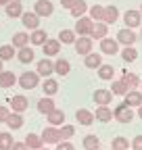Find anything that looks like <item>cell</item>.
Here are the masks:
<instances>
[{"label": "cell", "instance_id": "cell-1", "mask_svg": "<svg viewBox=\"0 0 142 150\" xmlns=\"http://www.w3.org/2000/svg\"><path fill=\"white\" fill-rule=\"evenodd\" d=\"M17 83L21 86V90H33L40 86V75L36 71H25L17 77Z\"/></svg>", "mask_w": 142, "mask_h": 150}, {"label": "cell", "instance_id": "cell-29", "mask_svg": "<svg viewBox=\"0 0 142 150\" xmlns=\"http://www.w3.org/2000/svg\"><path fill=\"white\" fill-rule=\"evenodd\" d=\"M36 106H38V112H42V115H48V112H50L52 108H57L55 100H52L50 96H44V98H40Z\"/></svg>", "mask_w": 142, "mask_h": 150}, {"label": "cell", "instance_id": "cell-11", "mask_svg": "<svg viewBox=\"0 0 142 150\" xmlns=\"http://www.w3.org/2000/svg\"><path fill=\"white\" fill-rule=\"evenodd\" d=\"M61 42L57 40V38H48V40L42 44V52H44V56H57L59 52H61Z\"/></svg>", "mask_w": 142, "mask_h": 150}, {"label": "cell", "instance_id": "cell-32", "mask_svg": "<svg viewBox=\"0 0 142 150\" xmlns=\"http://www.w3.org/2000/svg\"><path fill=\"white\" fill-rule=\"evenodd\" d=\"M119 19V11L117 6H104V15H102V23L107 25H113L115 21Z\"/></svg>", "mask_w": 142, "mask_h": 150}, {"label": "cell", "instance_id": "cell-51", "mask_svg": "<svg viewBox=\"0 0 142 150\" xmlns=\"http://www.w3.org/2000/svg\"><path fill=\"white\" fill-rule=\"evenodd\" d=\"M0 71H4V63L2 61H0Z\"/></svg>", "mask_w": 142, "mask_h": 150}, {"label": "cell", "instance_id": "cell-40", "mask_svg": "<svg viewBox=\"0 0 142 150\" xmlns=\"http://www.w3.org/2000/svg\"><path fill=\"white\" fill-rule=\"evenodd\" d=\"M102 15H104V6H100V4H94V6L88 8V17H90L94 23L96 21H102Z\"/></svg>", "mask_w": 142, "mask_h": 150}, {"label": "cell", "instance_id": "cell-28", "mask_svg": "<svg viewBox=\"0 0 142 150\" xmlns=\"http://www.w3.org/2000/svg\"><path fill=\"white\" fill-rule=\"evenodd\" d=\"M4 11H6V15H9V19H19L25 11H23V4L21 2H9L6 6H4Z\"/></svg>", "mask_w": 142, "mask_h": 150}, {"label": "cell", "instance_id": "cell-21", "mask_svg": "<svg viewBox=\"0 0 142 150\" xmlns=\"http://www.w3.org/2000/svg\"><path fill=\"white\" fill-rule=\"evenodd\" d=\"M111 119H113V108H109V106H98V108H94V121L109 123Z\"/></svg>", "mask_w": 142, "mask_h": 150}, {"label": "cell", "instance_id": "cell-55", "mask_svg": "<svg viewBox=\"0 0 142 150\" xmlns=\"http://www.w3.org/2000/svg\"><path fill=\"white\" fill-rule=\"evenodd\" d=\"M40 150H50V148H44V146H42V148H40Z\"/></svg>", "mask_w": 142, "mask_h": 150}, {"label": "cell", "instance_id": "cell-24", "mask_svg": "<svg viewBox=\"0 0 142 150\" xmlns=\"http://www.w3.org/2000/svg\"><path fill=\"white\" fill-rule=\"evenodd\" d=\"M15 83H17V75H15L13 71H0V88L9 90V88H13Z\"/></svg>", "mask_w": 142, "mask_h": 150}, {"label": "cell", "instance_id": "cell-42", "mask_svg": "<svg viewBox=\"0 0 142 150\" xmlns=\"http://www.w3.org/2000/svg\"><path fill=\"white\" fill-rule=\"evenodd\" d=\"M128 148H130V140H128V138H123V136L113 138V142H111V150H128Z\"/></svg>", "mask_w": 142, "mask_h": 150}, {"label": "cell", "instance_id": "cell-43", "mask_svg": "<svg viewBox=\"0 0 142 150\" xmlns=\"http://www.w3.org/2000/svg\"><path fill=\"white\" fill-rule=\"evenodd\" d=\"M111 92H113V96H126L130 90H128V86L123 83L121 79H117V81H113V83H111Z\"/></svg>", "mask_w": 142, "mask_h": 150}, {"label": "cell", "instance_id": "cell-14", "mask_svg": "<svg viewBox=\"0 0 142 150\" xmlns=\"http://www.w3.org/2000/svg\"><path fill=\"white\" fill-rule=\"evenodd\" d=\"M107 31H109V25L107 23H102V21H96V23H92V29H90V35L94 42H100L102 38H107Z\"/></svg>", "mask_w": 142, "mask_h": 150}, {"label": "cell", "instance_id": "cell-13", "mask_svg": "<svg viewBox=\"0 0 142 150\" xmlns=\"http://www.w3.org/2000/svg\"><path fill=\"white\" fill-rule=\"evenodd\" d=\"M75 21H77V25H75V35H88V33H90V29H92V19L90 17H88V15H84V17H80V19H75Z\"/></svg>", "mask_w": 142, "mask_h": 150}, {"label": "cell", "instance_id": "cell-45", "mask_svg": "<svg viewBox=\"0 0 142 150\" xmlns=\"http://www.w3.org/2000/svg\"><path fill=\"white\" fill-rule=\"evenodd\" d=\"M11 108L9 106H0V123H6V119H9V115H11Z\"/></svg>", "mask_w": 142, "mask_h": 150}, {"label": "cell", "instance_id": "cell-22", "mask_svg": "<svg viewBox=\"0 0 142 150\" xmlns=\"http://www.w3.org/2000/svg\"><path fill=\"white\" fill-rule=\"evenodd\" d=\"M42 92H44V96H55V94L59 92V81L55 77H46L44 83H42Z\"/></svg>", "mask_w": 142, "mask_h": 150}, {"label": "cell", "instance_id": "cell-36", "mask_svg": "<svg viewBox=\"0 0 142 150\" xmlns=\"http://www.w3.org/2000/svg\"><path fill=\"white\" fill-rule=\"evenodd\" d=\"M82 144H84V150H100V140L94 134H88Z\"/></svg>", "mask_w": 142, "mask_h": 150}, {"label": "cell", "instance_id": "cell-4", "mask_svg": "<svg viewBox=\"0 0 142 150\" xmlns=\"http://www.w3.org/2000/svg\"><path fill=\"white\" fill-rule=\"evenodd\" d=\"M117 44L119 46H134L136 44V40H138V35H136V31L134 29H130V27H123V29H119L117 31Z\"/></svg>", "mask_w": 142, "mask_h": 150}, {"label": "cell", "instance_id": "cell-46", "mask_svg": "<svg viewBox=\"0 0 142 150\" xmlns=\"http://www.w3.org/2000/svg\"><path fill=\"white\" fill-rule=\"evenodd\" d=\"M55 150H75V146H73V144H71L69 140H65V142H59Z\"/></svg>", "mask_w": 142, "mask_h": 150}, {"label": "cell", "instance_id": "cell-3", "mask_svg": "<svg viewBox=\"0 0 142 150\" xmlns=\"http://www.w3.org/2000/svg\"><path fill=\"white\" fill-rule=\"evenodd\" d=\"M73 46H75V52H77V54L86 56V54H90V52H92L94 40H92L90 35H77V38H75V42H73Z\"/></svg>", "mask_w": 142, "mask_h": 150}, {"label": "cell", "instance_id": "cell-10", "mask_svg": "<svg viewBox=\"0 0 142 150\" xmlns=\"http://www.w3.org/2000/svg\"><path fill=\"white\" fill-rule=\"evenodd\" d=\"M123 23H126L130 29L140 27V23H142V15H140V11H136V8L126 11V15H123Z\"/></svg>", "mask_w": 142, "mask_h": 150}, {"label": "cell", "instance_id": "cell-56", "mask_svg": "<svg viewBox=\"0 0 142 150\" xmlns=\"http://www.w3.org/2000/svg\"><path fill=\"white\" fill-rule=\"evenodd\" d=\"M140 15H142V4H140Z\"/></svg>", "mask_w": 142, "mask_h": 150}, {"label": "cell", "instance_id": "cell-41", "mask_svg": "<svg viewBox=\"0 0 142 150\" xmlns=\"http://www.w3.org/2000/svg\"><path fill=\"white\" fill-rule=\"evenodd\" d=\"M73 134H75V127H73V125H67V123H63V125L59 127V136H61V142H65V140H71V138H73Z\"/></svg>", "mask_w": 142, "mask_h": 150}, {"label": "cell", "instance_id": "cell-15", "mask_svg": "<svg viewBox=\"0 0 142 150\" xmlns=\"http://www.w3.org/2000/svg\"><path fill=\"white\" fill-rule=\"evenodd\" d=\"M19 19H21V23L25 25V29H29V31H33V29L40 27V17L36 15L33 11H31V13H23Z\"/></svg>", "mask_w": 142, "mask_h": 150}, {"label": "cell", "instance_id": "cell-19", "mask_svg": "<svg viewBox=\"0 0 142 150\" xmlns=\"http://www.w3.org/2000/svg\"><path fill=\"white\" fill-rule=\"evenodd\" d=\"M46 119H48V125L59 127V125L65 123V110H61V108H52L48 115H46Z\"/></svg>", "mask_w": 142, "mask_h": 150}, {"label": "cell", "instance_id": "cell-20", "mask_svg": "<svg viewBox=\"0 0 142 150\" xmlns=\"http://www.w3.org/2000/svg\"><path fill=\"white\" fill-rule=\"evenodd\" d=\"M23 123H25V119H23L21 112H11L9 119H6V127H9V131H17V129H21V127H23Z\"/></svg>", "mask_w": 142, "mask_h": 150}, {"label": "cell", "instance_id": "cell-47", "mask_svg": "<svg viewBox=\"0 0 142 150\" xmlns=\"http://www.w3.org/2000/svg\"><path fill=\"white\" fill-rule=\"evenodd\" d=\"M11 150H29V148L25 146V142H13Z\"/></svg>", "mask_w": 142, "mask_h": 150}, {"label": "cell", "instance_id": "cell-48", "mask_svg": "<svg viewBox=\"0 0 142 150\" xmlns=\"http://www.w3.org/2000/svg\"><path fill=\"white\" fill-rule=\"evenodd\" d=\"M73 4H75V0H61V6L63 8H71Z\"/></svg>", "mask_w": 142, "mask_h": 150}, {"label": "cell", "instance_id": "cell-23", "mask_svg": "<svg viewBox=\"0 0 142 150\" xmlns=\"http://www.w3.org/2000/svg\"><path fill=\"white\" fill-rule=\"evenodd\" d=\"M46 40H48V33H46L44 29H40V27L33 29V31L29 33V44H31V46H42Z\"/></svg>", "mask_w": 142, "mask_h": 150}, {"label": "cell", "instance_id": "cell-33", "mask_svg": "<svg viewBox=\"0 0 142 150\" xmlns=\"http://www.w3.org/2000/svg\"><path fill=\"white\" fill-rule=\"evenodd\" d=\"M25 146H27L29 150H40V148L44 146V142H42L40 134H27V136H25Z\"/></svg>", "mask_w": 142, "mask_h": 150}, {"label": "cell", "instance_id": "cell-38", "mask_svg": "<svg viewBox=\"0 0 142 150\" xmlns=\"http://www.w3.org/2000/svg\"><path fill=\"white\" fill-rule=\"evenodd\" d=\"M121 59L126 61V63H134V61L138 59V50H136L134 46H123V50H121Z\"/></svg>", "mask_w": 142, "mask_h": 150}, {"label": "cell", "instance_id": "cell-37", "mask_svg": "<svg viewBox=\"0 0 142 150\" xmlns=\"http://www.w3.org/2000/svg\"><path fill=\"white\" fill-rule=\"evenodd\" d=\"M75 31L73 29H61V33H59V38H57V40L61 42V44H73L75 42Z\"/></svg>", "mask_w": 142, "mask_h": 150}, {"label": "cell", "instance_id": "cell-27", "mask_svg": "<svg viewBox=\"0 0 142 150\" xmlns=\"http://www.w3.org/2000/svg\"><path fill=\"white\" fill-rule=\"evenodd\" d=\"M71 73V63L67 59H57L55 61V75H61V77H65V75Z\"/></svg>", "mask_w": 142, "mask_h": 150}, {"label": "cell", "instance_id": "cell-9", "mask_svg": "<svg viewBox=\"0 0 142 150\" xmlns=\"http://www.w3.org/2000/svg\"><path fill=\"white\" fill-rule=\"evenodd\" d=\"M40 138H42V142H44V144H59V142H61L59 127H52V125L44 127V131L40 134Z\"/></svg>", "mask_w": 142, "mask_h": 150}, {"label": "cell", "instance_id": "cell-17", "mask_svg": "<svg viewBox=\"0 0 142 150\" xmlns=\"http://www.w3.org/2000/svg\"><path fill=\"white\" fill-rule=\"evenodd\" d=\"M15 59L19 61V63H23V65H29V63L36 61V52H33L31 46H23V48L17 50V56H15Z\"/></svg>", "mask_w": 142, "mask_h": 150}, {"label": "cell", "instance_id": "cell-52", "mask_svg": "<svg viewBox=\"0 0 142 150\" xmlns=\"http://www.w3.org/2000/svg\"><path fill=\"white\" fill-rule=\"evenodd\" d=\"M9 2H21V0H9Z\"/></svg>", "mask_w": 142, "mask_h": 150}, {"label": "cell", "instance_id": "cell-31", "mask_svg": "<svg viewBox=\"0 0 142 150\" xmlns=\"http://www.w3.org/2000/svg\"><path fill=\"white\" fill-rule=\"evenodd\" d=\"M69 13H71V17H73V19L84 17V15L88 13V4H86V0H75V4L69 8Z\"/></svg>", "mask_w": 142, "mask_h": 150}, {"label": "cell", "instance_id": "cell-35", "mask_svg": "<svg viewBox=\"0 0 142 150\" xmlns=\"http://www.w3.org/2000/svg\"><path fill=\"white\" fill-rule=\"evenodd\" d=\"M15 56H17V48H15L13 44H4V46H0V61H2V63H6V61L15 59Z\"/></svg>", "mask_w": 142, "mask_h": 150}, {"label": "cell", "instance_id": "cell-26", "mask_svg": "<svg viewBox=\"0 0 142 150\" xmlns=\"http://www.w3.org/2000/svg\"><path fill=\"white\" fill-rule=\"evenodd\" d=\"M121 81L128 86V90H138V86H140V77L136 73H128V71L121 73Z\"/></svg>", "mask_w": 142, "mask_h": 150}, {"label": "cell", "instance_id": "cell-34", "mask_svg": "<svg viewBox=\"0 0 142 150\" xmlns=\"http://www.w3.org/2000/svg\"><path fill=\"white\" fill-rule=\"evenodd\" d=\"M96 71H98V77H100L102 81H111L113 75H115V67H113V65H104V63H102Z\"/></svg>", "mask_w": 142, "mask_h": 150}, {"label": "cell", "instance_id": "cell-50", "mask_svg": "<svg viewBox=\"0 0 142 150\" xmlns=\"http://www.w3.org/2000/svg\"><path fill=\"white\" fill-rule=\"evenodd\" d=\"M9 4V0H0V6H6Z\"/></svg>", "mask_w": 142, "mask_h": 150}, {"label": "cell", "instance_id": "cell-49", "mask_svg": "<svg viewBox=\"0 0 142 150\" xmlns=\"http://www.w3.org/2000/svg\"><path fill=\"white\" fill-rule=\"evenodd\" d=\"M138 117H140V119H142V104H140V106H138Z\"/></svg>", "mask_w": 142, "mask_h": 150}, {"label": "cell", "instance_id": "cell-25", "mask_svg": "<svg viewBox=\"0 0 142 150\" xmlns=\"http://www.w3.org/2000/svg\"><path fill=\"white\" fill-rule=\"evenodd\" d=\"M84 65H86L88 69H98V67L102 65V54H100V52H90V54H86Z\"/></svg>", "mask_w": 142, "mask_h": 150}, {"label": "cell", "instance_id": "cell-39", "mask_svg": "<svg viewBox=\"0 0 142 150\" xmlns=\"http://www.w3.org/2000/svg\"><path fill=\"white\" fill-rule=\"evenodd\" d=\"M13 142H15V138L11 131H0V150H11Z\"/></svg>", "mask_w": 142, "mask_h": 150}, {"label": "cell", "instance_id": "cell-30", "mask_svg": "<svg viewBox=\"0 0 142 150\" xmlns=\"http://www.w3.org/2000/svg\"><path fill=\"white\" fill-rule=\"evenodd\" d=\"M11 44H13L17 50H19V48H23V46H27V44H29V33H27V31H17V33L13 35Z\"/></svg>", "mask_w": 142, "mask_h": 150}, {"label": "cell", "instance_id": "cell-54", "mask_svg": "<svg viewBox=\"0 0 142 150\" xmlns=\"http://www.w3.org/2000/svg\"><path fill=\"white\" fill-rule=\"evenodd\" d=\"M138 88H140V92H142V79H140V86H138Z\"/></svg>", "mask_w": 142, "mask_h": 150}, {"label": "cell", "instance_id": "cell-12", "mask_svg": "<svg viewBox=\"0 0 142 150\" xmlns=\"http://www.w3.org/2000/svg\"><path fill=\"white\" fill-rule=\"evenodd\" d=\"M92 98H94V102H96L98 106H109L111 100H113V92L100 88V90H96V92L92 94Z\"/></svg>", "mask_w": 142, "mask_h": 150}, {"label": "cell", "instance_id": "cell-44", "mask_svg": "<svg viewBox=\"0 0 142 150\" xmlns=\"http://www.w3.org/2000/svg\"><path fill=\"white\" fill-rule=\"evenodd\" d=\"M130 150H142V134L134 136V140L130 142Z\"/></svg>", "mask_w": 142, "mask_h": 150}, {"label": "cell", "instance_id": "cell-2", "mask_svg": "<svg viewBox=\"0 0 142 150\" xmlns=\"http://www.w3.org/2000/svg\"><path fill=\"white\" fill-rule=\"evenodd\" d=\"M113 119L115 121H119V123H123V125H128L132 119H134V108H130V106H126V104H117L115 108H113Z\"/></svg>", "mask_w": 142, "mask_h": 150}, {"label": "cell", "instance_id": "cell-5", "mask_svg": "<svg viewBox=\"0 0 142 150\" xmlns=\"http://www.w3.org/2000/svg\"><path fill=\"white\" fill-rule=\"evenodd\" d=\"M36 73L44 79L50 77V75H55V61L52 59H40L38 65H36Z\"/></svg>", "mask_w": 142, "mask_h": 150}, {"label": "cell", "instance_id": "cell-53", "mask_svg": "<svg viewBox=\"0 0 142 150\" xmlns=\"http://www.w3.org/2000/svg\"><path fill=\"white\" fill-rule=\"evenodd\" d=\"M140 38H142V23H140Z\"/></svg>", "mask_w": 142, "mask_h": 150}, {"label": "cell", "instance_id": "cell-18", "mask_svg": "<svg viewBox=\"0 0 142 150\" xmlns=\"http://www.w3.org/2000/svg\"><path fill=\"white\" fill-rule=\"evenodd\" d=\"M123 104L130 106V108H138V106L142 104V92H138V90H130L126 96H123Z\"/></svg>", "mask_w": 142, "mask_h": 150}, {"label": "cell", "instance_id": "cell-6", "mask_svg": "<svg viewBox=\"0 0 142 150\" xmlns=\"http://www.w3.org/2000/svg\"><path fill=\"white\" fill-rule=\"evenodd\" d=\"M33 13L38 15L40 19L42 17H50L52 13H55V4H52L50 0H38V2L33 4Z\"/></svg>", "mask_w": 142, "mask_h": 150}, {"label": "cell", "instance_id": "cell-8", "mask_svg": "<svg viewBox=\"0 0 142 150\" xmlns=\"http://www.w3.org/2000/svg\"><path fill=\"white\" fill-rule=\"evenodd\" d=\"M27 106H29V100H27V96H23V94H15V96L11 98V110L13 112H23L27 110Z\"/></svg>", "mask_w": 142, "mask_h": 150}, {"label": "cell", "instance_id": "cell-16", "mask_svg": "<svg viewBox=\"0 0 142 150\" xmlns=\"http://www.w3.org/2000/svg\"><path fill=\"white\" fill-rule=\"evenodd\" d=\"M75 121H77V125L88 127V125L94 123V112L88 110V108H77V110H75Z\"/></svg>", "mask_w": 142, "mask_h": 150}, {"label": "cell", "instance_id": "cell-7", "mask_svg": "<svg viewBox=\"0 0 142 150\" xmlns=\"http://www.w3.org/2000/svg\"><path fill=\"white\" fill-rule=\"evenodd\" d=\"M98 44H100V54H109V56H113V54L119 52V44H117L115 38H102Z\"/></svg>", "mask_w": 142, "mask_h": 150}]
</instances>
